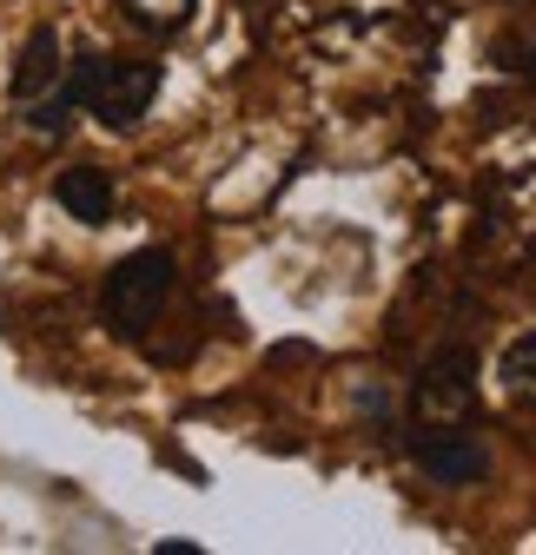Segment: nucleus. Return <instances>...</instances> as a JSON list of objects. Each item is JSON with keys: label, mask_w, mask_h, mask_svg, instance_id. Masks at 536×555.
I'll list each match as a JSON object with an SVG mask.
<instances>
[{"label": "nucleus", "mask_w": 536, "mask_h": 555, "mask_svg": "<svg viewBox=\"0 0 536 555\" xmlns=\"http://www.w3.org/2000/svg\"><path fill=\"white\" fill-rule=\"evenodd\" d=\"M66 87H74L80 113H93L106 132H132L153 100H159V60H113V53H80L66 66Z\"/></svg>", "instance_id": "obj_1"}, {"label": "nucleus", "mask_w": 536, "mask_h": 555, "mask_svg": "<svg viewBox=\"0 0 536 555\" xmlns=\"http://www.w3.org/2000/svg\"><path fill=\"white\" fill-rule=\"evenodd\" d=\"M173 285H179L173 251H159V245L126 251V258L106 271V285H100V324H106L113 337H126V344H140V337L159 324Z\"/></svg>", "instance_id": "obj_2"}, {"label": "nucleus", "mask_w": 536, "mask_h": 555, "mask_svg": "<svg viewBox=\"0 0 536 555\" xmlns=\"http://www.w3.org/2000/svg\"><path fill=\"white\" fill-rule=\"evenodd\" d=\"M411 463L431 482H444V490H471V482L490 476V450L463 430V424H424V437L411 443Z\"/></svg>", "instance_id": "obj_3"}, {"label": "nucleus", "mask_w": 536, "mask_h": 555, "mask_svg": "<svg viewBox=\"0 0 536 555\" xmlns=\"http://www.w3.org/2000/svg\"><path fill=\"white\" fill-rule=\"evenodd\" d=\"M477 390H471V364L463 351H444L437 364H424V377L411 384V416L418 424H471Z\"/></svg>", "instance_id": "obj_4"}, {"label": "nucleus", "mask_w": 536, "mask_h": 555, "mask_svg": "<svg viewBox=\"0 0 536 555\" xmlns=\"http://www.w3.org/2000/svg\"><path fill=\"white\" fill-rule=\"evenodd\" d=\"M53 87H66L60 34H53V27H34V34H27V47H21V60H14V80H8V93H14V106H34V100H47Z\"/></svg>", "instance_id": "obj_5"}, {"label": "nucleus", "mask_w": 536, "mask_h": 555, "mask_svg": "<svg viewBox=\"0 0 536 555\" xmlns=\"http://www.w3.org/2000/svg\"><path fill=\"white\" fill-rule=\"evenodd\" d=\"M53 198H60V212L80 219V225H106L113 219V179L100 166H66L53 179Z\"/></svg>", "instance_id": "obj_6"}, {"label": "nucleus", "mask_w": 536, "mask_h": 555, "mask_svg": "<svg viewBox=\"0 0 536 555\" xmlns=\"http://www.w3.org/2000/svg\"><path fill=\"white\" fill-rule=\"evenodd\" d=\"M497 390H503V403L536 410V331L510 337L503 351H497Z\"/></svg>", "instance_id": "obj_7"}, {"label": "nucleus", "mask_w": 536, "mask_h": 555, "mask_svg": "<svg viewBox=\"0 0 536 555\" xmlns=\"http://www.w3.org/2000/svg\"><path fill=\"white\" fill-rule=\"evenodd\" d=\"M199 0H119V14L140 27V34H179L192 21Z\"/></svg>", "instance_id": "obj_8"}, {"label": "nucleus", "mask_w": 536, "mask_h": 555, "mask_svg": "<svg viewBox=\"0 0 536 555\" xmlns=\"http://www.w3.org/2000/svg\"><path fill=\"white\" fill-rule=\"evenodd\" d=\"M153 555H199V542H186V535H166V542H153Z\"/></svg>", "instance_id": "obj_9"}]
</instances>
